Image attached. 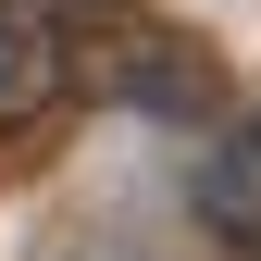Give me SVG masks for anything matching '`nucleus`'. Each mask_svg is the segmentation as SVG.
Masks as SVG:
<instances>
[{"label":"nucleus","instance_id":"f03ea898","mask_svg":"<svg viewBox=\"0 0 261 261\" xmlns=\"http://www.w3.org/2000/svg\"><path fill=\"white\" fill-rule=\"evenodd\" d=\"M199 224H212L224 249H261V112L212 137V162H199Z\"/></svg>","mask_w":261,"mask_h":261},{"label":"nucleus","instance_id":"20e7f679","mask_svg":"<svg viewBox=\"0 0 261 261\" xmlns=\"http://www.w3.org/2000/svg\"><path fill=\"white\" fill-rule=\"evenodd\" d=\"M38 13L62 25V38H75V25H112V13H124V0H38Z\"/></svg>","mask_w":261,"mask_h":261},{"label":"nucleus","instance_id":"7ed1b4c3","mask_svg":"<svg viewBox=\"0 0 261 261\" xmlns=\"http://www.w3.org/2000/svg\"><path fill=\"white\" fill-rule=\"evenodd\" d=\"M100 87H112V100H149V112H199V100H212V62H187V50H124V62H100Z\"/></svg>","mask_w":261,"mask_h":261},{"label":"nucleus","instance_id":"f257e3e1","mask_svg":"<svg viewBox=\"0 0 261 261\" xmlns=\"http://www.w3.org/2000/svg\"><path fill=\"white\" fill-rule=\"evenodd\" d=\"M62 75H75V50H62V25L38 0H0V124H38L62 100Z\"/></svg>","mask_w":261,"mask_h":261}]
</instances>
